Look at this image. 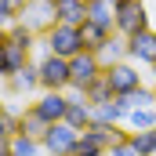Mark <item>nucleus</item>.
I'll use <instances>...</instances> for the list:
<instances>
[{
	"instance_id": "1",
	"label": "nucleus",
	"mask_w": 156,
	"mask_h": 156,
	"mask_svg": "<svg viewBox=\"0 0 156 156\" xmlns=\"http://www.w3.org/2000/svg\"><path fill=\"white\" fill-rule=\"evenodd\" d=\"M40 51H51V55H62V58H73L83 51V37H80V26H66V22H55L44 37H40Z\"/></svg>"
},
{
	"instance_id": "2",
	"label": "nucleus",
	"mask_w": 156,
	"mask_h": 156,
	"mask_svg": "<svg viewBox=\"0 0 156 156\" xmlns=\"http://www.w3.org/2000/svg\"><path fill=\"white\" fill-rule=\"evenodd\" d=\"M102 73H105V62H102L94 51L73 55V58H69V91H80V94H83L91 83L102 80Z\"/></svg>"
},
{
	"instance_id": "3",
	"label": "nucleus",
	"mask_w": 156,
	"mask_h": 156,
	"mask_svg": "<svg viewBox=\"0 0 156 156\" xmlns=\"http://www.w3.org/2000/svg\"><path fill=\"white\" fill-rule=\"evenodd\" d=\"M40 91H69V58L40 51Z\"/></svg>"
},
{
	"instance_id": "4",
	"label": "nucleus",
	"mask_w": 156,
	"mask_h": 156,
	"mask_svg": "<svg viewBox=\"0 0 156 156\" xmlns=\"http://www.w3.org/2000/svg\"><path fill=\"white\" fill-rule=\"evenodd\" d=\"M149 26H153V15H149L145 0H127V4L116 7V33L120 37H134V33H142Z\"/></svg>"
},
{
	"instance_id": "5",
	"label": "nucleus",
	"mask_w": 156,
	"mask_h": 156,
	"mask_svg": "<svg viewBox=\"0 0 156 156\" xmlns=\"http://www.w3.org/2000/svg\"><path fill=\"white\" fill-rule=\"evenodd\" d=\"M102 80L109 83V91H113V94H127V91L142 87V66H138V62H131V58L113 62V66H105Z\"/></svg>"
},
{
	"instance_id": "6",
	"label": "nucleus",
	"mask_w": 156,
	"mask_h": 156,
	"mask_svg": "<svg viewBox=\"0 0 156 156\" xmlns=\"http://www.w3.org/2000/svg\"><path fill=\"white\" fill-rule=\"evenodd\" d=\"M80 131L76 127H69L66 120L62 123H51L44 134H40V145H44V156H69L73 153V145H76Z\"/></svg>"
},
{
	"instance_id": "7",
	"label": "nucleus",
	"mask_w": 156,
	"mask_h": 156,
	"mask_svg": "<svg viewBox=\"0 0 156 156\" xmlns=\"http://www.w3.org/2000/svg\"><path fill=\"white\" fill-rule=\"evenodd\" d=\"M29 105L37 109V116L44 123H62L66 109H69V91H40Z\"/></svg>"
},
{
	"instance_id": "8",
	"label": "nucleus",
	"mask_w": 156,
	"mask_h": 156,
	"mask_svg": "<svg viewBox=\"0 0 156 156\" xmlns=\"http://www.w3.org/2000/svg\"><path fill=\"white\" fill-rule=\"evenodd\" d=\"M4 91L7 94H22V98L40 94V66H37V58H29L11 80H4Z\"/></svg>"
},
{
	"instance_id": "9",
	"label": "nucleus",
	"mask_w": 156,
	"mask_h": 156,
	"mask_svg": "<svg viewBox=\"0 0 156 156\" xmlns=\"http://www.w3.org/2000/svg\"><path fill=\"white\" fill-rule=\"evenodd\" d=\"M127 58L131 62H138V66H156V29H142V33H134V37H127Z\"/></svg>"
},
{
	"instance_id": "10",
	"label": "nucleus",
	"mask_w": 156,
	"mask_h": 156,
	"mask_svg": "<svg viewBox=\"0 0 156 156\" xmlns=\"http://www.w3.org/2000/svg\"><path fill=\"white\" fill-rule=\"evenodd\" d=\"M18 22H22V26H29L37 37H44V33L55 26V4H51V0H29Z\"/></svg>"
},
{
	"instance_id": "11",
	"label": "nucleus",
	"mask_w": 156,
	"mask_h": 156,
	"mask_svg": "<svg viewBox=\"0 0 156 156\" xmlns=\"http://www.w3.org/2000/svg\"><path fill=\"white\" fill-rule=\"evenodd\" d=\"M29 58H33V55H29L26 47H18L15 40L4 37V44H0V80H11L26 62H29Z\"/></svg>"
},
{
	"instance_id": "12",
	"label": "nucleus",
	"mask_w": 156,
	"mask_h": 156,
	"mask_svg": "<svg viewBox=\"0 0 156 156\" xmlns=\"http://www.w3.org/2000/svg\"><path fill=\"white\" fill-rule=\"evenodd\" d=\"M91 120H94V109H91V102H87L80 91H69L66 123H69V127H76V131H87V127H91Z\"/></svg>"
},
{
	"instance_id": "13",
	"label": "nucleus",
	"mask_w": 156,
	"mask_h": 156,
	"mask_svg": "<svg viewBox=\"0 0 156 156\" xmlns=\"http://www.w3.org/2000/svg\"><path fill=\"white\" fill-rule=\"evenodd\" d=\"M55 4V22L83 26L87 22V0H51Z\"/></svg>"
},
{
	"instance_id": "14",
	"label": "nucleus",
	"mask_w": 156,
	"mask_h": 156,
	"mask_svg": "<svg viewBox=\"0 0 156 156\" xmlns=\"http://www.w3.org/2000/svg\"><path fill=\"white\" fill-rule=\"evenodd\" d=\"M94 109V120L91 123H127V105L120 98H109V102H98L91 105Z\"/></svg>"
},
{
	"instance_id": "15",
	"label": "nucleus",
	"mask_w": 156,
	"mask_h": 156,
	"mask_svg": "<svg viewBox=\"0 0 156 156\" xmlns=\"http://www.w3.org/2000/svg\"><path fill=\"white\" fill-rule=\"evenodd\" d=\"M87 22H94V26L116 33V7L105 4V0H91V4H87Z\"/></svg>"
},
{
	"instance_id": "16",
	"label": "nucleus",
	"mask_w": 156,
	"mask_h": 156,
	"mask_svg": "<svg viewBox=\"0 0 156 156\" xmlns=\"http://www.w3.org/2000/svg\"><path fill=\"white\" fill-rule=\"evenodd\" d=\"M80 37H83V51H102L105 44H109V37H113V29H102V26H94V22H83L80 26Z\"/></svg>"
},
{
	"instance_id": "17",
	"label": "nucleus",
	"mask_w": 156,
	"mask_h": 156,
	"mask_svg": "<svg viewBox=\"0 0 156 156\" xmlns=\"http://www.w3.org/2000/svg\"><path fill=\"white\" fill-rule=\"evenodd\" d=\"M116 98L127 105V113H131V109H142V105H156V87L153 83H142V87H134L127 94H116Z\"/></svg>"
},
{
	"instance_id": "18",
	"label": "nucleus",
	"mask_w": 156,
	"mask_h": 156,
	"mask_svg": "<svg viewBox=\"0 0 156 156\" xmlns=\"http://www.w3.org/2000/svg\"><path fill=\"white\" fill-rule=\"evenodd\" d=\"M7 40H15V44H18V47H26L29 55L40 47V37L29 29V26H22V22H11V26H7Z\"/></svg>"
},
{
	"instance_id": "19",
	"label": "nucleus",
	"mask_w": 156,
	"mask_h": 156,
	"mask_svg": "<svg viewBox=\"0 0 156 156\" xmlns=\"http://www.w3.org/2000/svg\"><path fill=\"white\" fill-rule=\"evenodd\" d=\"M11 156H44V145L33 134H11Z\"/></svg>"
},
{
	"instance_id": "20",
	"label": "nucleus",
	"mask_w": 156,
	"mask_h": 156,
	"mask_svg": "<svg viewBox=\"0 0 156 156\" xmlns=\"http://www.w3.org/2000/svg\"><path fill=\"white\" fill-rule=\"evenodd\" d=\"M98 58H102L105 66H113V62H123V58H127V37L113 33V37H109V44L98 51Z\"/></svg>"
},
{
	"instance_id": "21",
	"label": "nucleus",
	"mask_w": 156,
	"mask_h": 156,
	"mask_svg": "<svg viewBox=\"0 0 156 156\" xmlns=\"http://www.w3.org/2000/svg\"><path fill=\"white\" fill-rule=\"evenodd\" d=\"M47 127H51V123H44V120L37 116V109H33V105H26V109H22V120H18V134H33V138H40Z\"/></svg>"
},
{
	"instance_id": "22",
	"label": "nucleus",
	"mask_w": 156,
	"mask_h": 156,
	"mask_svg": "<svg viewBox=\"0 0 156 156\" xmlns=\"http://www.w3.org/2000/svg\"><path fill=\"white\" fill-rule=\"evenodd\" d=\"M127 142L138 149L142 156H156V127H145V131H131Z\"/></svg>"
},
{
	"instance_id": "23",
	"label": "nucleus",
	"mask_w": 156,
	"mask_h": 156,
	"mask_svg": "<svg viewBox=\"0 0 156 156\" xmlns=\"http://www.w3.org/2000/svg\"><path fill=\"white\" fill-rule=\"evenodd\" d=\"M127 127H131V131H145V127H156V105L131 109V113H127Z\"/></svg>"
},
{
	"instance_id": "24",
	"label": "nucleus",
	"mask_w": 156,
	"mask_h": 156,
	"mask_svg": "<svg viewBox=\"0 0 156 156\" xmlns=\"http://www.w3.org/2000/svg\"><path fill=\"white\" fill-rule=\"evenodd\" d=\"M98 153H105V145L94 142L87 131H80V138H76V145H73V153H69V156H98Z\"/></svg>"
},
{
	"instance_id": "25",
	"label": "nucleus",
	"mask_w": 156,
	"mask_h": 156,
	"mask_svg": "<svg viewBox=\"0 0 156 156\" xmlns=\"http://www.w3.org/2000/svg\"><path fill=\"white\" fill-rule=\"evenodd\" d=\"M22 11H26V0H0V22H4V26L18 22Z\"/></svg>"
},
{
	"instance_id": "26",
	"label": "nucleus",
	"mask_w": 156,
	"mask_h": 156,
	"mask_svg": "<svg viewBox=\"0 0 156 156\" xmlns=\"http://www.w3.org/2000/svg\"><path fill=\"white\" fill-rule=\"evenodd\" d=\"M83 98H87L91 105H98V102H109V98H116V94L109 91V83H105V80H98V83H91V87L83 91Z\"/></svg>"
},
{
	"instance_id": "27",
	"label": "nucleus",
	"mask_w": 156,
	"mask_h": 156,
	"mask_svg": "<svg viewBox=\"0 0 156 156\" xmlns=\"http://www.w3.org/2000/svg\"><path fill=\"white\" fill-rule=\"evenodd\" d=\"M15 131H11V123H7V113H4V105H0V138H11Z\"/></svg>"
},
{
	"instance_id": "28",
	"label": "nucleus",
	"mask_w": 156,
	"mask_h": 156,
	"mask_svg": "<svg viewBox=\"0 0 156 156\" xmlns=\"http://www.w3.org/2000/svg\"><path fill=\"white\" fill-rule=\"evenodd\" d=\"M0 156H11V142L7 138H0Z\"/></svg>"
},
{
	"instance_id": "29",
	"label": "nucleus",
	"mask_w": 156,
	"mask_h": 156,
	"mask_svg": "<svg viewBox=\"0 0 156 156\" xmlns=\"http://www.w3.org/2000/svg\"><path fill=\"white\" fill-rule=\"evenodd\" d=\"M4 37H7V26H4V22H0V44H4Z\"/></svg>"
},
{
	"instance_id": "30",
	"label": "nucleus",
	"mask_w": 156,
	"mask_h": 156,
	"mask_svg": "<svg viewBox=\"0 0 156 156\" xmlns=\"http://www.w3.org/2000/svg\"><path fill=\"white\" fill-rule=\"evenodd\" d=\"M105 4H113V7H120V4H127V0H105Z\"/></svg>"
},
{
	"instance_id": "31",
	"label": "nucleus",
	"mask_w": 156,
	"mask_h": 156,
	"mask_svg": "<svg viewBox=\"0 0 156 156\" xmlns=\"http://www.w3.org/2000/svg\"><path fill=\"white\" fill-rule=\"evenodd\" d=\"M149 73H153V87H156V66H149Z\"/></svg>"
},
{
	"instance_id": "32",
	"label": "nucleus",
	"mask_w": 156,
	"mask_h": 156,
	"mask_svg": "<svg viewBox=\"0 0 156 156\" xmlns=\"http://www.w3.org/2000/svg\"><path fill=\"white\" fill-rule=\"evenodd\" d=\"M98 156H109V149H105V153H98Z\"/></svg>"
},
{
	"instance_id": "33",
	"label": "nucleus",
	"mask_w": 156,
	"mask_h": 156,
	"mask_svg": "<svg viewBox=\"0 0 156 156\" xmlns=\"http://www.w3.org/2000/svg\"><path fill=\"white\" fill-rule=\"evenodd\" d=\"M87 4H91V0H87Z\"/></svg>"
},
{
	"instance_id": "34",
	"label": "nucleus",
	"mask_w": 156,
	"mask_h": 156,
	"mask_svg": "<svg viewBox=\"0 0 156 156\" xmlns=\"http://www.w3.org/2000/svg\"><path fill=\"white\" fill-rule=\"evenodd\" d=\"M26 4H29V0H26Z\"/></svg>"
}]
</instances>
